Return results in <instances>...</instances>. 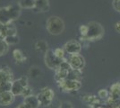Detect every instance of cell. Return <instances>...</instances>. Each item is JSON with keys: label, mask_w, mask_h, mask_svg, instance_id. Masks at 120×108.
Returning <instances> with one entry per match:
<instances>
[{"label": "cell", "mask_w": 120, "mask_h": 108, "mask_svg": "<svg viewBox=\"0 0 120 108\" xmlns=\"http://www.w3.org/2000/svg\"><path fill=\"white\" fill-rule=\"evenodd\" d=\"M80 30L82 37L88 41H96L101 39L105 33L103 26L97 22H90L86 25H82Z\"/></svg>", "instance_id": "1"}, {"label": "cell", "mask_w": 120, "mask_h": 108, "mask_svg": "<svg viewBox=\"0 0 120 108\" xmlns=\"http://www.w3.org/2000/svg\"><path fill=\"white\" fill-rule=\"evenodd\" d=\"M21 8L19 5H10L0 8V23L4 24H11L16 20L21 15Z\"/></svg>", "instance_id": "2"}, {"label": "cell", "mask_w": 120, "mask_h": 108, "mask_svg": "<svg viewBox=\"0 0 120 108\" xmlns=\"http://www.w3.org/2000/svg\"><path fill=\"white\" fill-rule=\"evenodd\" d=\"M47 30L52 35H59L65 31V23L58 16H50L46 23Z\"/></svg>", "instance_id": "3"}, {"label": "cell", "mask_w": 120, "mask_h": 108, "mask_svg": "<svg viewBox=\"0 0 120 108\" xmlns=\"http://www.w3.org/2000/svg\"><path fill=\"white\" fill-rule=\"evenodd\" d=\"M37 96L39 98L40 105L48 106L52 103L54 96H55V93L50 88H44L40 90Z\"/></svg>", "instance_id": "4"}, {"label": "cell", "mask_w": 120, "mask_h": 108, "mask_svg": "<svg viewBox=\"0 0 120 108\" xmlns=\"http://www.w3.org/2000/svg\"><path fill=\"white\" fill-rule=\"evenodd\" d=\"M62 59H60L55 54L54 51L49 50L45 54V64L50 69H56L62 63Z\"/></svg>", "instance_id": "5"}, {"label": "cell", "mask_w": 120, "mask_h": 108, "mask_svg": "<svg viewBox=\"0 0 120 108\" xmlns=\"http://www.w3.org/2000/svg\"><path fill=\"white\" fill-rule=\"evenodd\" d=\"M27 87H28V79H27V77H22L19 79L13 81L11 92L15 96H20V95L22 96V92L24 91V89Z\"/></svg>", "instance_id": "6"}, {"label": "cell", "mask_w": 120, "mask_h": 108, "mask_svg": "<svg viewBox=\"0 0 120 108\" xmlns=\"http://www.w3.org/2000/svg\"><path fill=\"white\" fill-rule=\"evenodd\" d=\"M69 65H70L71 68L75 69V70H79L82 69L84 67V59L83 57L81 56L80 54H74L71 55L70 59H69Z\"/></svg>", "instance_id": "7"}, {"label": "cell", "mask_w": 120, "mask_h": 108, "mask_svg": "<svg viewBox=\"0 0 120 108\" xmlns=\"http://www.w3.org/2000/svg\"><path fill=\"white\" fill-rule=\"evenodd\" d=\"M81 49H82L81 44L75 40H71V41H67L64 45V50L70 55L79 54L81 52Z\"/></svg>", "instance_id": "8"}, {"label": "cell", "mask_w": 120, "mask_h": 108, "mask_svg": "<svg viewBox=\"0 0 120 108\" xmlns=\"http://www.w3.org/2000/svg\"><path fill=\"white\" fill-rule=\"evenodd\" d=\"M13 82L14 81V75L11 68L7 66L0 68V84L4 82Z\"/></svg>", "instance_id": "9"}, {"label": "cell", "mask_w": 120, "mask_h": 108, "mask_svg": "<svg viewBox=\"0 0 120 108\" xmlns=\"http://www.w3.org/2000/svg\"><path fill=\"white\" fill-rule=\"evenodd\" d=\"M60 83H61L62 88L66 90V91H75V90L79 89L81 87L80 82H78L76 80H74V79L66 78L65 80L61 81Z\"/></svg>", "instance_id": "10"}, {"label": "cell", "mask_w": 120, "mask_h": 108, "mask_svg": "<svg viewBox=\"0 0 120 108\" xmlns=\"http://www.w3.org/2000/svg\"><path fill=\"white\" fill-rule=\"evenodd\" d=\"M15 95L11 92H5L0 93V105L6 106L10 105L11 104L14 103L15 101Z\"/></svg>", "instance_id": "11"}, {"label": "cell", "mask_w": 120, "mask_h": 108, "mask_svg": "<svg viewBox=\"0 0 120 108\" xmlns=\"http://www.w3.org/2000/svg\"><path fill=\"white\" fill-rule=\"evenodd\" d=\"M23 103L25 104H27L30 108H39V106L40 105V101H39L38 96H33V95L25 97Z\"/></svg>", "instance_id": "12"}, {"label": "cell", "mask_w": 120, "mask_h": 108, "mask_svg": "<svg viewBox=\"0 0 120 108\" xmlns=\"http://www.w3.org/2000/svg\"><path fill=\"white\" fill-rule=\"evenodd\" d=\"M34 8L40 12H47L49 9V0H36Z\"/></svg>", "instance_id": "13"}, {"label": "cell", "mask_w": 120, "mask_h": 108, "mask_svg": "<svg viewBox=\"0 0 120 108\" xmlns=\"http://www.w3.org/2000/svg\"><path fill=\"white\" fill-rule=\"evenodd\" d=\"M16 32H17L16 27L12 23L8 24H5V29H4V32H3V34L1 36V38L2 39H5V37H7V36L16 35Z\"/></svg>", "instance_id": "14"}, {"label": "cell", "mask_w": 120, "mask_h": 108, "mask_svg": "<svg viewBox=\"0 0 120 108\" xmlns=\"http://www.w3.org/2000/svg\"><path fill=\"white\" fill-rule=\"evenodd\" d=\"M35 2L36 0H19L18 5L21 8L24 9H30L35 7Z\"/></svg>", "instance_id": "15"}, {"label": "cell", "mask_w": 120, "mask_h": 108, "mask_svg": "<svg viewBox=\"0 0 120 108\" xmlns=\"http://www.w3.org/2000/svg\"><path fill=\"white\" fill-rule=\"evenodd\" d=\"M8 50H9V45L7 44V42L4 39L0 38V57L5 55Z\"/></svg>", "instance_id": "16"}, {"label": "cell", "mask_w": 120, "mask_h": 108, "mask_svg": "<svg viewBox=\"0 0 120 108\" xmlns=\"http://www.w3.org/2000/svg\"><path fill=\"white\" fill-rule=\"evenodd\" d=\"M8 45H14V44H17L19 42V38L17 34L16 35H11V36H7L4 39Z\"/></svg>", "instance_id": "17"}, {"label": "cell", "mask_w": 120, "mask_h": 108, "mask_svg": "<svg viewBox=\"0 0 120 108\" xmlns=\"http://www.w3.org/2000/svg\"><path fill=\"white\" fill-rule=\"evenodd\" d=\"M12 83L13 82H4L0 84V93H5V92H10L12 89Z\"/></svg>", "instance_id": "18"}, {"label": "cell", "mask_w": 120, "mask_h": 108, "mask_svg": "<svg viewBox=\"0 0 120 108\" xmlns=\"http://www.w3.org/2000/svg\"><path fill=\"white\" fill-rule=\"evenodd\" d=\"M14 58L16 61H23L25 60L24 56L22 55V52L19 51V50H15L14 51Z\"/></svg>", "instance_id": "19"}, {"label": "cell", "mask_w": 120, "mask_h": 108, "mask_svg": "<svg viewBox=\"0 0 120 108\" xmlns=\"http://www.w3.org/2000/svg\"><path fill=\"white\" fill-rule=\"evenodd\" d=\"M59 108H74L73 107V104L71 102H68V101H64L60 104Z\"/></svg>", "instance_id": "20"}, {"label": "cell", "mask_w": 120, "mask_h": 108, "mask_svg": "<svg viewBox=\"0 0 120 108\" xmlns=\"http://www.w3.org/2000/svg\"><path fill=\"white\" fill-rule=\"evenodd\" d=\"M113 7L116 12L120 13V0H113Z\"/></svg>", "instance_id": "21"}, {"label": "cell", "mask_w": 120, "mask_h": 108, "mask_svg": "<svg viewBox=\"0 0 120 108\" xmlns=\"http://www.w3.org/2000/svg\"><path fill=\"white\" fill-rule=\"evenodd\" d=\"M22 96H24V98L27 97V96H31V88L28 86V87L24 89V91L22 92Z\"/></svg>", "instance_id": "22"}, {"label": "cell", "mask_w": 120, "mask_h": 108, "mask_svg": "<svg viewBox=\"0 0 120 108\" xmlns=\"http://www.w3.org/2000/svg\"><path fill=\"white\" fill-rule=\"evenodd\" d=\"M54 52H55L56 55L58 57V58H60V59H62L64 57V51L61 50V49H56L55 51H54Z\"/></svg>", "instance_id": "23"}, {"label": "cell", "mask_w": 120, "mask_h": 108, "mask_svg": "<svg viewBox=\"0 0 120 108\" xmlns=\"http://www.w3.org/2000/svg\"><path fill=\"white\" fill-rule=\"evenodd\" d=\"M5 24H2V23H0V37L2 36L3 32H4V29H5Z\"/></svg>", "instance_id": "24"}, {"label": "cell", "mask_w": 120, "mask_h": 108, "mask_svg": "<svg viewBox=\"0 0 120 108\" xmlns=\"http://www.w3.org/2000/svg\"><path fill=\"white\" fill-rule=\"evenodd\" d=\"M115 28H116V32H118L120 33V22H118V23L116 24Z\"/></svg>", "instance_id": "25"}, {"label": "cell", "mask_w": 120, "mask_h": 108, "mask_svg": "<svg viewBox=\"0 0 120 108\" xmlns=\"http://www.w3.org/2000/svg\"><path fill=\"white\" fill-rule=\"evenodd\" d=\"M18 108H30V107H29L27 104H25L23 103V104H21L20 105L18 106Z\"/></svg>", "instance_id": "26"}, {"label": "cell", "mask_w": 120, "mask_h": 108, "mask_svg": "<svg viewBox=\"0 0 120 108\" xmlns=\"http://www.w3.org/2000/svg\"><path fill=\"white\" fill-rule=\"evenodd\" d=\"M16 108H18V107H16Z\"/></svg>", "instance_id": "27"}]
</instances>
